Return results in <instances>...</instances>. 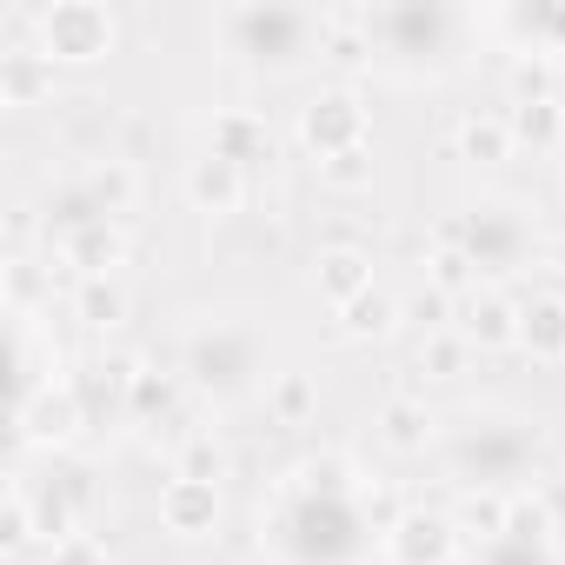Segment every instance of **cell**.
Wrapping results in <instances>:
<instances>
[{"mask_svg": "<svg viewBox=\"0 0 565 565\" xmlns=\"http://www.w3.org/2000/svg\"><path fill=\"white\" fill-rule=\"evenodd\" d=\"M173 472H186V479H213V486H220V479H226V446H220L213 433H186Z\"/></svg>", "mask_w": 565, "mask_h": 565, "instance_id": "33", "label": "cell"}, {"mask_svg": "<svg viewBox=\"0 0 565 565\" xmlns=\"http://www.w3.org/2000/svg\"><path fill=\"white\" fill-rule=\"evenodd\" d=\"M433 279L426 287H439V294H452V300H466V294H479V273H472V259L466 253H452V246H433Z\"/></svg>", "mask_w": 565, "mask_h": 565, "instance_id": "34", "label": "cell"}, {"mask_svg": "<svg viewBox=\"0 0 565 565\" xmlns=\"http://www.w3.org/2000/svg\"><path fill=\"white\" fill-rule=\"evenodd\" d=\"M294 134H300V147L327 167V160H340V153L373 147V114H366V100H360L353 87H320V94L300 107Z\"/></svg>", "mask_w": 565, "mask_h": 565, "instance_id": "9", "label": "cell"}, {"mask_svg": "<svg viewBox=\"0 0 565 565\" xmlns=\"http://www.w3.org/2000/svg\"><path fill=\"white\" fill-rule=\"evenodd\" d=\"M0 545L8 552H28L34 545V512H28V499L8 486V512H0Z\"/></svg>", "mask_w": 565, "mask_h": 565, "instance_id": "38", "label": "cell"}, {"mask_svg": "<svg viewBox=\"0 0 565 565\" xmlns=\"http://www.w3.org/2000/svg\"><path fill=\"white\" fill-rule=\"evenodd\" d=\"M259 373H266V347H259L253 327H239V320H206L200 333H186V353H180L186 393H200V399H213V406H233V399H246V393L259 386Z\"/></svg>", "mask_w": 565, "mask_h": 565, "instance_id": "6", "label": "cell"}, {"mask_svg": "<svg viewBox=\"0 0 565 565\" xmlns=\"http://www.w3.org/2000/svg\"><path fill=\"white\" fill-rule=\"evenodd\" d=\"M266 413H273L279 426H307V419L320 413V386H313L307 373H273V380H266Z\"/></svg>", "mask_w": 565, "mask_h": 565, "instance_id": "27", "label": "cell"}, {"mask_svg": "<svg viewBox=\"0 0 565 565\" xmlns=\"http://www.w3.org/2000/svg\"><path fill=\"white\" fill-rule=\"evenodd\" d=\"M320 180H327L333 193H366V186H373V147H360V153H340V160H327V167H320Z\"/></svg>", "mask_w": 565, "mask_h": 565, "instance_id": "35", "label": "cell"}, {"mask_svg": "<svg viewBox=\"0 0 565 565\" xmlns=\"http://www.w3.org/2000/svg\"><path fill=\"white\" fill-rule=\"evenodd\" d=\"M466 552V539H459V525H452V512H439V505H406L399 519H393V532H386V565H452Z\"/></svg>", "mask_w": 565, "mask_h": 565, "instance_id": "12", "label": "cell"}, {"mask_svg": "<svg viewBox=\"0 0 565 565\" xmlns=\"http://www.w3.org/2000/svg\"><path fill=\"white\" fill-rule=\"evenodd\" d=\"M505 120H512V140L532 147V153H558V147H565V94H558V100L505 107Z\"/></svg>", "mask_w": 565, "mask_h": 565, "instance_id": "24", "label": "cell"}, {"mask_svg": "<svg viewBox=\"0 0 565 565\" xmlns=\"http://www.w3.org/2000/svg\"><path fill=\"white\" fill-rule=\"evenodd\" d=\"M14 492L28 499L41 545H61V539H74V532H94L100 492H94V472H87V466H74V459L54 452L41 472H14Z\"/></svg>", "mask_w": 565, "mask_h": 565, "instance_id": "7", "label": "cell"}, {"mask_svg": "<svg viewBox=\"0 0 565 565\" xmlns=\"http://www.w3.org/2000/svg\"><path fill=\"white\" fill-rule=\"evenodd\" d=\"M466 360H472V347H466L452 327L419 340V373H433V380H459V373H466Z\"/></svg>", "mask_w": 565, "mask_h": 565, "instance_id": "32", "label": "cell"}, {"mask_svg": "<svg viewBox=\"0 0 565 565\" xmlns=\"http://www.w3.org/2000/svg\"><path fill=\"white\" fill-rule=\"evenodd\" d=\"M452 153H459L466 167H505V160L519 153L512 120H505V114H466L459 134H452Z\"/></svg>", "mask_w": 565, "mask_h": 565, "instance_id": "20", "label": "cell"}, {"mask_svg": "<svg viewBox=\"0 0 565 565\" xmlns=\"http://www.w3.org/2000/svg\"><path fill=\"white\" fill-rule=\"evenodd\" d=\"M313 294L340 313V307H353L360 294H373V259L360 253V246H327L320 259H313Z\"/></svg>", "mask_w": 565, "mask_h": 565, "instance_id": "19", "label": "cell"}, {"mask_svg": "<svg viewBox=\"0 0 565 565\" xmlns=\"http://www.w3.org/2000/svg\"><path fill=\"white\" fill-rule=\"evenodd\" d=\"M479 34H499L519 61L565 67V0H505V8H486Z\"/></svg>", "mask_w": 565, "mask_h": 565, "instance_id": "10", "label": "cell"}, {"mask_svg": "<svg viewBox=\"0 0 565 565\" xmlns=\"http://www.w3.org/2000/svg\"><path fill=\"white\" fill-rule=\"evenodd\" d=\"M545 459V439L532 419L519 413H466L446 433V466L459 486H486V492H525L532 472Z\"/></svg>", "mask_w": 565, "mask_h": 565, "instance_id": "4", "label": "cell"}, {"mask_svg": "<svg viewBox=\"0 0 565 565\" xmlns=\"http://www.w3.org/2000/svg\"><path fill=\"white\" fill-rule=\"evenodd\" d=\"M505 512H512V492L466 486V492H459V505H452V525H459L466 552H472V545H486V539H499V532H505Z\"/></svg>", "mask_w": 565, "mask_h": 565, "instance_id": "23", "label": "cell"}, {"mask_svg": "<svg viewBox=\"0 0 565 565\" xmlns=\"http://www.w3.org/2000/svg\"><path fill=\"white\" fill-rule=\"evenodd\" d=\"M519 353L539 366H565V294H525L519 300Z\"/></svg>", "mask_w": 565, "mask_h": 565, "instance_id": "17", "label": "cell"}, {"mask_svg": "<svg viewBox=\"0 0 565 565\" xmlns=\"http://www.w3.org/2000/svg\"><path fill=\"white\" fill-rule=\"evenodd\" d=\"M47 565H107V539L100 532H74V539L47 545Z\"/></svg>", "mask_w": 565, "mask_h": 565, "instance_id": "37", "label": "cell"}, {"mask_svg": "<svg viewBox=\"0 0 565 565\" xmlns=\"http://www.w3.org/2000/svg\"><path fill=\"white\" fill-rule=\"evenodd\" d=\"M380 439H386L393 452H426V439H433V413H426V399H413V393L386 399V406H380Z\"/></svg>", "mask_w": 565, "mask_h": 565, "instance_id": "25", "label": "cell"}, {"mask_svg": "<svg viewBox=\"0 0 565 565\" xmlns=\"http://www.w3.org/2000/svg\"><path fill=\"white\" fill-rule=\"evenodd\" d=\"M81 186L94 193V206L107 213V220H127L134 213V167L127 160H94V167H81Z\"/></svg>", "mask_w": 565, "mask_h": 565, "instance_id": "26", "label": "cell"}, {"mask_svg": "<svg viewBox=\"0 0 565 565\" xmlns=\"http://www.w3.org/2000/svg\"><path fill=\"white\" fill-rule=\"evenodd\" d=\"M439 246L466 253L472 273H479V287H499V279H512L525 259H532V220L512 206V200H472L459 213L439 220Z\"/></svg>", "mask_w": 565, "mask_h": 565, "instance_id": "5", "label": "cell"}, {"mask_svg": "<svg viewBox=\"0 0 565 565\" xmlns=\"http://www.w3.org/2000/svg\"><path fill=\"white\" fill-rule=\"evenodd\" d=\"M114 41L120 28L100 0H47V8H34V47L54 67H94L114 54Z\"/></svg>", "mask_w": 565, "mask_h": 565, "instance_id": "8", "label": "cell"}, {"mask_svg": "<svg viewBox=\"0 0 565 565\" xmlns=\"http://www.w3.org/2000/svg\"><path fill=\"white\" fill-rule=\"evenodd\" d=\"M160 525H167L173 539H213V532H220V486L173 472V479L160 486Z\"/></svg>", "mask_w": 565, "mask_h": 565, "instance_id": "14", "label": "cell"}, {"mask_svg": "<svg viewBox=\"0 0 565 565\" xmlns=\"http://www.w3.org/2000/svg\"><path fill=\"white\" fill-rule=\"evenodd\" d=\"M406 505L386 486L353 479L347 459H307L279 479L259 512V545L273 565H373Z\"/></svg>", "mask_w": 565, "mask_h": 565, "instance_id": "1", "label": "cell"}, {"mask_svg": "<svg viewBox=\"0 0 565 565\" xmlns=\"http://www.w3.org/2000/svg\"><path fill=\"white\" fill-rule=\"evenodd\" d=\"M466 565H565L552 539H519V532H499L486 545L466 552Z\"/></svg>", "mask_w": 565, "mask_h": 565, "instance_id": "29", "label": "cell"}, {"mask_svg": "<svg viewBox=\"0 0 565 565\" xmlns=\"http://www.w3.org/2000/svg\"><path fill=\"white\" fill-rule=\"evenodd\" d=\"M54 259H61L74 279H114V273L127 266V233H120V220L81 226V233L54 239Z\"/></svg>", "mask_w": 565, "mask_h": 565, "instance_id": "15", "label": "cell"}, {"mask_svg": "<svg viewBox=\"0 0 565 565\" xmlns=\"http://www.w3.org/2000/svg\"><path fill=\"white\" fill-rule=\"evenodd\" d=\"M360 28L373 41V61L406 81H439L479 34V14L452 0H380V8H360Z\"/></svg>", "mask_w": 565, "mask_h": 565, "instance_id": "2", "label": "cell"}, {"mask_svg": "<svg viewBox=\"0 0 565 565\" xmlns=\"http://www.w3.org/2000/svg\"><path fill=\"white\" fill-rule=\"evenodd\" d=\"M47 294H54L47 273H41L28 253H14V259H8V307H14V320H34V307H41Z\"/></svg>", "mask_w": 565, "mask_h": 565, "instance_id": "31", "label": "cell"}, {"mask_svg": "<svg viewBox=\"0 0 565 565\" xmlns=\"http://www.w3.org/2000/svg\"><path fill=\"white\" fill-rule=\"evenodd\" d=\"M539 492H545V512H552V545H558V558H565V472H552Z\"/></svg>", "mask_w": 565, "mask_h": 565, "instance_id": "39", "label": "cell"}, {"mask_svg": "<svg viewBox=\"0 0 565 565\" xmlns=\"http://www.w3.org/2000/svg\"><path fill=\"white\" fill-rule=\"evenodd\" d=\"M54 87V61L41 47H8L0 54V107H34Z\"/></svg>", "mask_w": 565, "mask_h": 565, "instance_id": "22", "label": "cell"}, {"mask_svg": "<svg viewBox=\"0 0 565 565\" xmlns=\"http://www.w3.org/2000/svg\"><path fill=\"white\" fill-rule=\"evenodd\" d=\"M81 426H87V406H81L74 380H61V386H47V393H34V399L14 406V446L21 452H47L54 459Z\"/></svg>", "mask_w": 565, "mask_h": 565, "instance_id": "11", "label": "cell"}, {"mask_svg": "<svg viewBox=\"0 0 565 565\" xmlns=\"http://www.w3.org/2000/svg\"><path fill=\"white\" fill-rule=\"evenodd\" d=\"M74 320H81V327L114 333V327L127 320V294H120V279H74Z\"/></svg>", "mask_w": 565, "mask_h": 565, "instance_id": "28", "label": "cell"}, {"mask_svg": "<svg viewBox=\"0 0 565 565\" xmlns=\"http://www.w3.org/2000/svg\"><path fill=\"white\" fill-rule=\"evenodd\" d=\"M399 327H406V300H393L386 287H373V294H360L353 307H340V333L360 340V347H380V340H393Z\"/></svg>", "mask_w": 565, "mask_h": 565, "instance_id": "21", "label": "cell"}, {"mask_svg": "<svg viewBox=\"0 0 565 565\" xmlns=\"http://www.w3.org/2000/svg\"><path fill=\"white\" fill-rule=\"evenodd\" d=\"M173 406H180V386H173L167 373H147V366H140V380H134V406H127V426H160V419L180 426Z\"/></svg>", "mask_w": 565, "mask_h": 565, "instance_id": "30", "label": "cell"}, {"mask_svg": "<svg viewBox=\"0 0 565 565\" xmlns=\"http://www.w3.org/2000/svg\"><path fill=\"white\" fill-rule=\"evenodd\" d=\"M206 153H220V160H233L239 173H253L259 160H273V127H266V114H253V107H226V114H213V127H206Z\"/></svg>", "mask_w": 565, "mask_h": 565, "instance_id": "16", "label": "cell"}, {"mask_svg": "<svg viewBox=\"0 0 565 565\" xmlns=\"http://www.w3.org/2000/svg\"><path fill=\"white\" fill-rule=\"evenodd\" d=\"M452 313H459V300H452V294H439V287H419V294L406 300V320H413V327H426V333H446V327H452Z\"/></svg>", "mask_w": 565, "mask_h": 565, "instance_id": "36", "label": "cell"}, {"mask_svg": "<svg viewBox=\"0 0 565 565\" xmlns=\"http://www.w3.org/2000/svg\"><path fill=\"white\" fill-rule=\"evenodd\" d=\"M186 200H193V213L226 220V213L246 206V173L220 153H200V160H186Z\"/></svg>", "mask_w": 565, "mask_h": 565, "instance_id": "18", "label": "cell"}, {"mask_svg": "<svg viewBox=\"0 0 565 565\" xmlns=\"http://www.w3.org/2000/svg\"><path fill=\"white\" fill-rule=\"evenodd\" d=\"M220 47L246 67V74H294L307 54L327 47V8H294V0H233L213 21Z\"/></svg>", "mask_w": 565, "mask_h": 565, "instance_id": "3", "label": "cell"}, {"mask_svg": "<svg viewBox=\"0 0 565 565\" xmlns=\"http://www.w3.org/2000/svg\"><path fill=\"white\" fill-rule=\"evenodd\" d=\"M452 333H459L472 353H505V347H519V300H512L505 287H479V294L459 300Z\"/></svg>", "mask_w": 565, "mask_h": 565, "instance_id": "13", "label": "cell"}, {"mask_svg": "<svg viewBox=\"0 0 565 565\" xmlns=\"http://www.w3.org/2000/svg\"><path fill=\"white\" fill-rule=\"evenodd\" d=\"M545 259H552V266L565 273V239H552V246H545Z\"/></svg>", "mask_w": 565, "mask_h": 565, "instance_id": "40", "label": "cell"}]
</instances>
